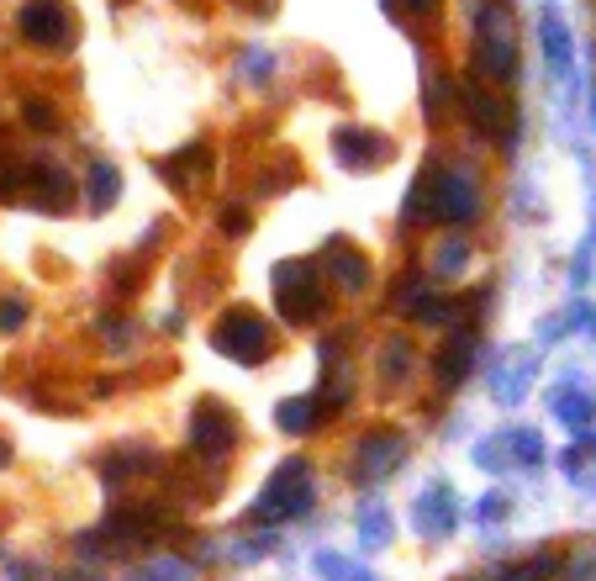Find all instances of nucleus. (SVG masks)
<instances>
[{"mask_svg":"<svg viewBox=\"0 0 596 581\" xmlns=\"http://www.w3.org/2000/svg\"><path fill=\"white\" fill-rule=\"evenodd\" d=\"M243 69H248V80H259V85H265V80H269V54H248Z\"/></svg>","mask_w":596,"mask_h":581,"instance_id":"24","label":"nucleus"},{"mask_svg":"<svg viewBox=\"0 0 596 581\" xmlns=\"http://www.w3.org/2000/svg\"><path fill=\"white\" fill-rule=\"evenodd\" d=\"M332 149H338V164H349V170H375L390 153V143L381 132H370V127H338Z\"/></svg>","mask_w":596,"mask_h":581,"instance_id":"8","label":"nucleus"},{"mask_svg":"<svg viewBox=\"0 0 596 581\" xmlns=\"http://www.w3.org/2000/svg\"><path fill=\"white\" fill-rule=\"evenodd\" d=\"M117 196H121V175H117V164H90V201H95V212H106V207H117Z\"/></svg>","mask_w":596,"mask_h":581,"instance_id":"13","label":"nucleus"},{"mask_svg":"<svg viewBox=\"0 0 596 581\" xmlns=\"http://www.w3.org/2000/svg\"><path fill=\"white\" fill-rule=\"evenodd\" d=\"M476 69L491 85H512V80H517V43H512V22L502 5H486V11H480Z\"/></svg>","mask_w":596,"mask_h":581,"instance_id":"2","label":"nucleus"},{"mask_svg":"<svg viewBox=\"0 0 596 581\" xmlns=\"http://www.w3.org/2000/svg\"><path fill=\"white\" fill-rule=\"evenodd\" d=\"M211 349L217 355H227V360H238V365H259L269 355V328L259 312H248V306H233L217 328H211Z\"/></svg>","mask_w":596,"mask_h":581,"instance_id":"4","label":"nucleus"},{"mask_svg":"<svg viewBox=\"0 0 596 581\" xmlns=\"http://www.w3.org/2000/svg\"><path fill=\"white\" fill-rule=\"evenodd\" d=\"M222 228H227V233H243V228H248V217H243V212H222Z\"/></svg>","mask_w":596,"mask_h":581,"instance_id":"26","label":"nucleus"},{"mask_svg":"<svg viewBox=\"0 0 596 581\" xmlns=\"http://www.w3.org/2000/svg\"><path fill=\"white\" fill-rule=\"evenodd\" d=\"M312 508V470L301 465V460H285L274 476H269V487L259 491V502H254V519L265 523H280V519H296Z\"/></svg>","mask_w":596,"mask_h":581,"instance_id":"3","label":"nucleus"},{"mask_svg":"<svg viewBox=\"0 0 596 581\" xmlns=\"http://www.w3.org/2000/svg\"><path fill=\"white\" fill-rule=\"evenodd\" d=\"M386 534H390V519L381 513V508H370V513H364V539H370V545H381Z\"/></svg>","mask_w":596,"mask_h":581,"instance_id":"19","label":"nucleus"},{"mask_svg":"<svg viewBox=\"0 0 596 581\" xmlns=\"http://www.w3.org/2000/svg\"><path fill=\"white\" fill-rule=\"evenodd\" d=\"M259 5H265V11H269V5H274V0H259Z\"/></svg>","mask_w":596,"mask_h":581,"instance_id":"29","label":"nucleus"},{"mask_svg":"<svg viewBox=\"0 0 596 581\" xmlns=\"http://www.w3.org/2000/svg\"><path fill=\"white\" fill-rule=\"evenodd\" d=\"M332 276L343 280L349 291H364L370 286V259L354 254V248H332Z\"/></svg>","mask_w":596,"mask_h":581,"instance_id":"14","label":"nucleus"},{"mask_svg":"<svg viewBox=\"0 0 596 581\" xmlns=\"http://www.w3.org/2000/svg\"><path fill=\"white\" fill-rule=\"evenodd\" d=\"M274 302H280V312L291 323H317L328 312V297H323L317 276H312V265H280L274 270Z\"/></svg>","mask_w":596,"mask_h":581,"instance_id":"5","label":"nucleus"},{"mask_svg":"<svg viewBox=\"0 0 596 581\" xmlns=\"http://www.w3.org/2000/svg\"><path fill=\"white\" fill-rule=\"evenodd\" d=\"M27 317V302L22 297H11V302H0V328H16Z\"/></svg>","mask_w":596,"mask_h":581,"instance_id":"22","label":"nucleus"},{"mask_svg":"<svg viewBox=\"0 0 596 581\" xmlns=\"http://www.w3.org/2000/svg\"><path fill=\"white\" fill-rule=\"evenodd\" d=\"M554 412L565 418L570 429H586L596 407H592V397H586V392H560V397H554Z\"/></svg>","mask_w":596,"mask_h":581,"instance_id":"17","label":"nucleus"},{"mask_svg":"<svg viewBox=\"0 0 596 581\" xmlns=\"http://www.w3.org/2000/svg\"><path fill=\"white\" fill-rule=\"evenodd\" d=\"M138 581H190V566L185 560H153Z\"/></svg>","mask_w":596,"mask_h":581,"instance_id":"18","label":"nucleus"},{"mask_svg":"<svg viewBox=\"0 0 596 581\" xmlns=\"http://www.w3.org/2000/svg\"><path fill=\"white\" fill-rule=\"evenodd\" d=\"M459 265H465V244H454V248H444V254H439V270H444V276H454Z\"/></svg>","mask_w":596,"mask_h":581,"instance_id":"25","label":"nucleus"},{"mask_svg":"<svg viewBox=\"0 0 596 581\" xmlns=\"http://www.w3.org/2000/svg\"><path fill=\"white\" fill-rule=\"evenodd\" d=\"M27 123L32 127H59V112L48 101H27Z\"/></svg>","mask_w":596,"mask_h":581,"instance_id":"21","label":"nucleus"},{"mask_svg":"<svg viewBox=\"0 0 596 581\" xmlns=\"http://www.w3.org/2000/svg\"><path fill=\"white\" fill-rule=\"evenodd\" d=\"M386 5H401V11H428V5H439V0H386Z\"/></svg>","mask_w":596,"mask_h":581,"instance_id":"27","label":"nucleus"},{"mask_svg":"<svg viewBox=\"0 0 596 581\" xmlns=\"http://www.w3.org/2000/svg\"><path fill=\"white\" fill-rule=\"evenodd\" d=\"M538 37H544V54H549V63H554V74L560 80H570L575 74V48H570V27L565 16H560V5H538Z\"/></svg>","mask_w":596,"mask_h":581,"instance_id":"9","label":"nucleus"},{"mask_svg":"<svg viewBox=\"0 0 596 581\" xmlns=\"http://www.w3.org/2000/svg\"><path fill=\"white\" fill-rule=\"evenodd\" d=\"M16 27L27 37L32 48H74V37H80V16H74V5L69 0H27L22 11H16Z\"/></svg>","mask_w":596,"mask_h":581,"instance_id":"1","label":"nucleus"},{"mask_svg":"<svg viewBox=\"0 0 596 581\" xmlns=\"http://www.w3.org/2000/svg\"><path fill=\"white\" fill-rule=\"evenodd\" d=\"M544 571H549V560H528V566L507 571V581H544Z\"/></svg>","mask_w":596,"mask_h":581,"instance_id":"23","label":"nucleus"},{"mask_svg":"<svg viewBox=\"0 0 596 581\" xmlns=\"http://www.w3.org/2000/svg\"><path fill=\"white\" fill-rule=\"evenodd\" d=\"M386 355H390V375H407V360H412L407 338H390V344H386ZM386 355H381V360H386Z\"/></svg>","mask_w":596,"mask_h":581,"instance_id":"20","label":"nucleus"},{"mask_svg":"<svg viewBox=\"0 0 596 581\" xmlns=\"http://www.w3.org/2000/svg\"><path fill=\"white\" fill-rule=\"evenodd\" d=\"M418 528L422 534H448L454 528V497H448V487H433L418 502Z\"/></svg>","mask_w":596,"mask_h":581,"instance_id":"12","label":"nucleus"},{"mask_svg":"<svg viewBox=\"0 0 596 581\" xmlns=\"http://www.w3.org/2000/svg\"><path fill=\"white\" fill-rule=\"evenodd\" d=\"M401 460H407L401 433H370V439H364V455H359V476H364V481H381Z\"/></svg>","mask_w":596,"mask_h":581,"instance_id":"10","label":"nucleus"},{"mask_svg":"<svg viewBox=\"0 0 596 581\" xmlns=\"http://www.w3.org/2000/svg\"><path fill=\"white\" fill-rule=\"evenodd\" d=\"M190 444H196L201 455L233 450V444H238V418H233L222 402H201V412L190 418Z\"/></svg>","mask_w":596,"mask_h":581,"instance_id":"7","label":"nucleus"},{"mask_svg":"<svg viewBox=\"0 0 596 581\" xmlns=\"http://www.w3.org/2000/svg\"><path fill=\"white\" fill-rule=\"evenodd\" d=\"M5 460H11V450H5V439H0V465H5Z\"/></svg>","mask_w":596,"mask_h":581,"instance_id":"28","label":"nucleus"},{"mask_svg":"<svg viewBox=\"0 0 596 581\" xmlns=\"http://www.w3.org/2000/svg\"><path fill=\"white\" fill-rule=\"evenodd\" d=\"M470 334H459V338H448V349L439 355V381H459L465 375V365H470Z\"/></svg>","mask_w":596,"mask_h":581,"instance_id":"16","label":"nucleus"},{"mask_svg":"<svg viewBox=\"0 0 596 581\" xmlns=\"http://www.w3.org/2000/svg\"><path fill=\"white\" fill-rule=\"evenodd\" d=\"M317 412H323V397H296L280 407V429L285 433H306L312 423H317Z\"/></svg>","mask_w":596,"mask_h":581,"instance_id":"15","label":"nucleus"},{"mask_svg":"<svg viewBox=\"0 0 596 581\" xmlns=\"http://www.w3.org/2000/svg\"><path fill=\"white\" fill-rule=\"evenodd\" d=\"M465 101H470V117H476L480 132H491V138H502V143H512V138H517V117L507 123V106H502V101H491L480 85H470V91H465Z\"/></svg>","mask_w":596,"mask_h":581,"instance_id":"11","label":"nucleus"},{"mask_svg":"<svg viewBox=\"0 0 596 581\" xmlns=\"http://www.w3.org/2000/svg\"><path fill=\"white\" fill-rule=\"evenodd\" d=\"M428 196H433V217H444V222H470V217H480V190L465 170L433 175Z\"/></svg>","mask_w":596,"mask_h":581,"instance_id":"6","label":"nucleus"}]
</instances>
